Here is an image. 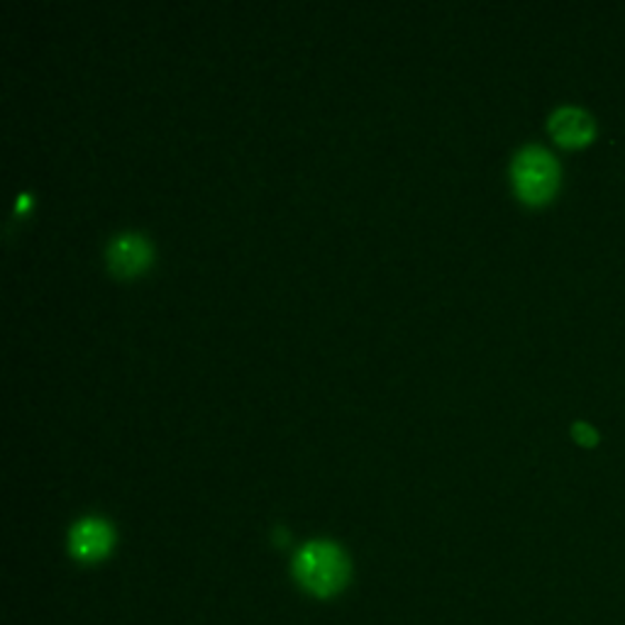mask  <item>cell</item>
I'll return each instance as SVG.
<instances>
[{
    "label": "cell",
    "instance_id": "1",
    "mask_svg": "<svg viewBox=\"0 0 625 625\" xmlns=\"http://www.w3.org/2000/svg\"><path fill=\"white\" fill-rule=\"evenodd\" d=\"M294 577L312 596H333L347 584V557L340 547L328 540L306 543L294 557Z\"/></svg>",
    "mask_w": 625,
    "mask_h": 625
},
{
    "label": "cell",
    "instance_id": "2",
    "mask_svg": "<svg viewBox=\"0 0 625 625\" xmlns=\"http://www.w3.org/2000/svg\"><path fill=\"white\" fill-rule=\"evenodd\" d=\"M510 179H514L516 194L525 204L540 206L557 191L559 167L545 147L528 145L520 149L514 165H510Z\"/></svg>",
    "mask_w": 625,
    "mask_h": 625
},
{
    "label": "cell",
    "instance_id": "3",
    "mask_svg": "<svg viewBox=\"0 0 625 625\" xmlns=\"http://www.w3.org/2000/svg\"><path fill=\"white\" fill-rule=\"evenodd\" d=\"M106 259L112 274H118V277H135V274L147 269L149 261H152V249H149L142 235L122 232L108 242Z\"/></svg>",
    "mask_w": 625,
    "mask_h": 625
},
{
    "label": "cell",
    "instance_id": "4",
    "mask_svg": "<svg viewBox=\"0 0 625 625\" xmlns=\"http://www.w3.org/2000/svg\"><path fill=\"white\" fill-rule=\"evenodd\" d=\"M71 555L81 562L103 559L112 547V528L103 518H83L69 533Z\"/></svg>",
    "mask_w": 625,
    "mask_h": 625
},
{
    "label": "cell",
    "instance_id": "5",
    "mask_svg": "<svg viewBox=\"0 0 625 625\" xmlns=\"http://www.w3.org/2000/svg\"><path fill=\"white\" fill-rule=\"evenodd\" d=\"M549 132L565 147H582L594 137V120L586 110L562 106L549 118Z\"/></svg>",
    "mask_w": 625,
    "mask_h": 625
},
{
    "label": "cell",
    "instance_id": "6",
    "mask_svg": "<svg viewBox=\"0 0 625 625\" xmlns=\"http://www.w3.org/2000/svg\"><path fill=\"white\" fill-rule=\"evenodd\" d=\"M572 430H574V437H577L582 445H596L598 443V433L592 428L589 423H574Z\"/></svg>",
    "mask_w": 625,
    "mask_h": 625
}]
</instances>
